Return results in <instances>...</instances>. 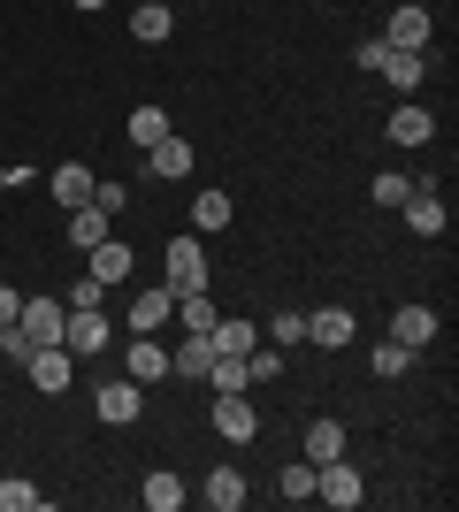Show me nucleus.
Returning a JSON list of instances; mask_svg holds the SVG:
<instances>
[{"instance_id":"0eeeda50","label":"nucleus","mask_w":459,"mask_h":512,"mask_svg":"<svg viewBox=\"0 0 459 512\" xmlns=\"http://www.w3.org/2000/svg\"><path fill=\"white\" fill-rule=\"evenodd\" d=\"M85 276H92V283H108V291H115V283H131V276H138V253L123 245V237H100V245L85 253Z\"/></svg>"},{"instance_id":"f3484780","label":"nucleus","mask_w":459,"mask_h":512,"mask_svg":"<svg viewBox=\"0 0 459 512\" xmlns=\"http://www.w3.org/2000/svg\"><path fill=\"white\" fill-rule=\"evenodd\" d=\"M429 337H437V306H398V314H391V344L421 352Z\"/></svg>"},{"instance_id":"7ed1b4c3","label":"nucleus","mask_w":459,"mask_h":512,"mask_svg":"<svg viewBox=\"0 0 459 512\" xmlns=\"http://www.w3.org/2000/svg\"><path fill=\"white\" fill-rule=\"evenodd\" d=\"M62 321H69L62 299H23L16 306V344H31V352H39V344H62Z\"/></svg>"},{"instance_id":"2f4dec72","label":"nucleus","mask_w":459,"mask_h":512,"mask_svg":"<svg viewBox=\"0 0 459 512\" xmlns=\"http://www.w3.org/2000/svg\"><path fill=\"white\" fill-rule=\"evenodd\" d=\"M406 192H414V176H391V169H383V176H375V184H368V199H375V207H406Z\"/></svg>"},{"instance_id":"473e14b6","label":"nucleus","mask_w":459,"mask_h":512,"mask_svg":"<svg viewBox=\"0 0 459 512\" xmlns=\"http://www.w3.org/2000/svg\"><path fill=\"white\" fill-rule=\"evenodd\" d=\"M406 367H414V352H406V344H375V375H383V383H398V375H406Z\"/></svg>"},{"instance_id":"58836bf2","label":"nucleus","mask_w":459,"mask_h":512,"mask_svg":"<svg viewBox=\"0 0 459 512\" xmlns=\"http://www.w3.org/2000/svg\"><path fill=\"white\" fill-rule=\"evenodd\" d=\"M16 306H23V299L8 291V283H0V329H16Z\"/></svg>"},{"instance_id":"c85d7f7f","label":"nucleus","mask_w":459,"mask_h":512,"mask_svg":"<svg viewBox=\"0 0 459 512\" xmlns=\"http://www.w3.org/2000/svg\"><path fill=\"white\" fill-rule=\"evenodd\" d=\"M306 459H314V467H322V459H345V428L314 421V428H306Z\"/></svg>"},{"instance_id":"5701e85b","label":"nucleus","mask_w":459,"mask_h":512,"mask_svg":"<svg viewBox=\"0 0 459 512\" xmlns=\"http://www.w3.org/2000/svg\"><path fill=\"white\" fill-rule=\"evenodd\" d=\"M146 169H153V176H169V184H176V176H192V146H184V138L169 130L161 146H146Z\"/></svg>"},{"instance_id":"6e6552de","label":"nucleus","mask_w":459,"mask_h":512,"mask_svg":"<svg viewBox=\"0 0 459 512\" xmlns=\"http://www.w3.org/2000/svg\"><path fill=\"white\" fill-rule=\"evenodd\" d=\"M62 344L77 352V360H92V352L108 344V314H100V306H69V321H62Z\"/></svg>"},{"instance_id":"ddd939ff","label":"nucleus","mask_w":459,"mask_h":512,"mask_svg":"<svg viewBox=\"0 0 459 512\" xmlns=\"http://www.w3.org/2000/svg\"><path fill=\"white\" fill-rule=\"evenodd\" d=\"M100 237H115V214L100 207V199H85V207H69V245H77V253H92Z\"/></svg>"},{"instance_id":"4be33fe9","label":"nucleus","mask_w":459,"mask_h":512,"mask_svg":"<svg viewBox=\"0 0 459 512\" xmlns=\"http://www.w3.org/2000/svg\"><path fill=\"white\" fill-rule=\"evenodd\" d=\"M138 497H146V512H176V505H184V497H192V490H184V474L153 467L146 482H138Z\"/></svg>"},{"instance_id":"1a4fd4ad","label":"nucleus","mask_w":459,"mask_h":512,"mask_svg":"<svg viewBox=\"0 0 459 512\" xmlns=\"http://www.w3.org/2000/svg\"><path fill=\"white\" fill-rule=\"evenodd\" d=\"M306 337L322 344V352H345L360 337V321H352V306H322V314H306Z\"/></svg>"},{"instance_id":"4c0bfd02","label":"nucleus","mask_w":459,"mask_h":512,"mask_svg":"<svg viewBox=\"0 0 459 512\" xmlns=\"http://www.w3.org/2000/svg\"><path fill=\"white\" fill-rule=\"evenodd\" d=\"M23 184H39V176L23 169V161H16V169H0V192H23Z\"/></svg>"},{"instance_id":"dca6fc26","label":"nucleus","mask_w":459,"mask_h":512,"mask_svg":"<svg viewBox=\"0 0 459 512\" xmlns=\"http://www.w3.org/2000/svg\"><path fill=\"white\" fill-rule=\"evenodd\" d=\"M398 214H406V230H414V237H444V192H421V184H414Z\"/></svg>"},{"instance_id":"b1692460","label":"nucleus","mask_w":459,"mask_h":512,"mask_svg":"<svg viewBox=\"0 0 459 512\" xmlns=\"http://www.w3.org/2000/svg\"><path fill=\"white\" fill-rule=\"evenodd\" d=\"M161 138H169V107L138 100V107H131V146L146 153V146H161Z\"/></svg>"},{"instance_id":"9b49d317","label":"nucleus","mask_w":459,"mask_h":512,"mask_svg":"<svg viewBox=\"0 0 459 512\" xmlns=\"http://www.w3.org/2000/svg\"><path fill=\"white\" fill-rule=\"evenodd\" d=\"M176 314V291L169 283H153V291H138L131 299V337H161V321Z\"/></svg>"},{"instance_id":"72a5a7b5","label":"nucleus","mask_w":459,"mask_h":512,"mask_svg":"<svg viewBox=\"0 0 459 512\" xmlns=\"http://www.w3.org/2000/svg\"><path fill=\"white\" fill-rule=\"evenodd\" d=\"M268 337H276V352H284V344H299V337H306V314H291V306H284V314L268 321Z\"/></svg>"},{"instance_id":"393cba45","label":"nucleus","mask_w":459,"mask_h":512,"mask_svg":"<svg viewBox=\"0 0 459 512\" xmlns=\"http://www.w3.org/2000/svg\"><path fill=\"white\" fill-rule=\"evenodd\" d=\"M207 383H215V390H253V352H215Z\"/></svg>"},{"instance_id":"e433bc0d","label":"nucleus","mask_w":459,"mask_h":512,"mask_svg":"<svg viewBox=\"0 0 459 512\" xmlns=\"http://www.w3.org/2000/svg\"><path fill=\"white\" fill-rule=\"evenodd\" d=\"M92 199H100L108 214H123V207H131V192H123V184H92Z\"/></svg>"},{"instance_id":"6ab92c4d","label":"nucleus","mask_w":459,"mask_h":512,"mask_svg":"<svg viewBox=\"0 0 459 512\" xmlns=\"http://www.w3.org/2000/svg\"><path fill=\"white\" fill-rule=\"evenodd\" d=\"M391 138H398V146H429V138H437V115H429L421 100L391 107Z\"/></svg>"},{"instance_id":"c9c22d12","label":"nucleus","mask_w":459,"mask_h":512,"mask_svg":"<svg viewBox=\"0 0 459 512\" xmlns=\"http://www.w3.org/2000/svg\"><path fill=\"white\" fill-rule=\"evenodd\" d=\"M100 299H108V283H92V276H77V291H69L62 306H100Z\"/></svg>"},{"instance_id":"412c9836","label":"nucleus","mask_w":459,"mask_h":512,"mask_svg":"<svg viewBox=\"0 0 459 512\" xmlns=\"http://www.w3.org/2000/svg\"><path fill=\"white\" fill-rule=\"evenodd\" d=\"M131 383H169V344H153V337H131Z\"/></svg>"},{"instance_id":"cd10ccee","label":"nucleus","mask_w":459,"mask_h":512,"mask_svg":"<svg viewBox=\"0 0 459 512\" xmlns=\"http://www.w3.org/2000/svg\"><path fill=\"white\" fill-rule=\"evenodd\" d=\"M176 321H184V329H192V337H207V329H215V299H207V291H184V299H176Z\"/></svg>"},{"instance_id":"39448f33","label":"nucleus","mask_w":459,"mask_h":512,"mask_svg":"<svg viewBox=\"0 0 459 512\" xmlns=\"http://www.w3.org/2000/svg\"><path fill=\"white\" fill-rule=\"evenodd\" d=\"M23 375H31L46 398H62V390L77 383V352H69V344H39V352L23 360Z\"/></svg>"},{"instance_id":"a878e982","label":"nucleus","mask_w":459,"mask_h":512,"mask_svg":"<svg viewBox=\"0 0 459 512\" xmlns=\"http://www.w3.org/2000/svg\"><path fill=\"white\" fill-rule=\"evenodd\" d=\"M169 31H176L169 8H153V0H138V8H131V39H138V46H161Z\"/></svg>"},{"instance_id":"423d86ee","label":"nucleus","mask_w":459,"mask_h":512,"mask_svg":"<svg viewBox=\"0 0 459 512\" xmlns=\"http://www.w3.org/2000/svg\"><path fill=\"white\" fill-rule=\"evenodd\" d=\"M215 436L222 444H253L261 436V413H253L245 390H215Z\"/></svg>"},{"instance_id":"f03ea898","label":"nucleus","mask_w":459,"mask_h":512,"mask_svg":"<svg viewBox=\"0 0 459 512\" xmlns=\"http://www.w3.org/2000/svg\"><path fill=\"white\" fill-rule=\"evenodd\" d=\"M314 497L337 505V512H352L360 497H368V474L352 467V459H322V467H314Z\"/></svg>"},{"instance_id":"a211bd4d","label":"nucleus","mask_w":459,"mask_h":512,"mask_svg":"<svg viewBox=\"0 0 459 512\" xmlns=\"http://www.w3.org/2000/svg\"><path fill=\"white\" fill-rule=\"evenodd\" d=\"M199 497H207V505H215V512H238L245 497H253V482H245L238 467H215V474H207V482H199Z\"/></svg>"},{"instance_id":"f704fd0d","label":"nucleus","mask_w":459,"mask_h":512,"mask_svg":"<svg viewBox=\"0 0 459 512\" xmlns=\"http://www.w3.org/2000/svg\"><path fill=\"white\" fill-rule=\"evenodd\" d=\"M276 375H284V352H276V344H268V352L253 344V383H276Z\"/></svg>"},{"instance_id":"9d476101","label":"nucleus","mask_w":459,"mask_h":512,"mask_svg":"<svg viewBox=\"0 0 459 512\" xmlns=\"http://www.w3.org/2000/svg\"><path fill=\"white\" fill-rule=\"evenodd\" d=\"M429 31H437V16L406 0V8H391V31H383V46H406V54H421V46H429Z\"/></svg>"},{"instance_id":"20e7f679","label":"nucleus","mask_w":459,"mask_h":512,"mask_svg":"<svg viewBox=\"0 0 459 512\" xmlns=\"http://www.w3.org/2000/svg\"><path fill=\"white\" fill-rule=\"evenodd\" d=\"M92 413L108 428H131L138 413H146V383H131V375H115V383H100L92 390Z\"/></svg>"},{"instance_id":"f257e3e1","label":"nucleus","mask_w":459,"mask_h":512,"mask_svg":"<svg viewBox=\"0 0 459 512\" xmlns=\"http://www.w3.org/2000/svg\"><path fill=\"white\" fill-rule=\"evenodd\" d=\"M207 276H215V268H207V245H199V230H192V237H176V245H161V283H169L176 299H184V291H207Z\"/></svg>"},{"instance_id":"bb28decb","label":"nucleus","mask_w":459,"mask_h":512,"mask_svg":"<svg viewBox=\"0 0 459 512\" xmlns=\"http://www.w3.org/2000/svg\"><path fill=\"white\" fill-rule=\"evenodd\" d=\"M276 497H284V505H314V459H291V467L276 474Z\"/></svg>"},{"instance_id":"7c9ffc66","label":"nucleus","mask_w":459,"mask_h":512,"mask_svg":"<svg viewBox=\"0 0 459 512\" xmlns=\"http://www.w3.org/2000/svg\"><path fill=\"white\" fill-rule=\"evenodd\" d=\"M39 505H46L39 482H23V474H8V482H0V512H39Z\"/></svg>"},{"instance_id":"4468645a","label":"nucleus","mask_w":459,"mask_h":512,"mask_svg":"<svg viewBox=\"0 0 459 512\" xmlns=\"http://www.w3.org/2000/svg\"><path fill=\"white\" fill-rule=\"evenodd\" d=\"M230 214H238V207H230V192H222V184H199V192H192V230H199V237L230 230Z\"/></svg>"},{"instance_id":"a19ab883","label":"nucleus","mask_w":459,"mask_h":512,"mask_svg":"<svg viewBox=\"0 0 459 512\" xmlns=\"http://www.w3.org/2000/svg\"><path fill=\"white\" fill-rule=\"evenodd\" d=\"M153 8H169V0H153Z\"/></svg>"},{"instance_id":"2eb2a0df","label":"nucleus","mask_w":459,"mask_h":512,"mask_svg":"<svg viewBox=\"0 0 459 512\" xmlns=\"http://www.w3.org/2000/svg\"><path fill=\"white\" fill-rule=\"evenodd\" d=\"M207 367H215V344L184 329V344L169 352V375H176V383H207Z\"/></svg>"},{"instance_id":"c756f323","label":"nucleus","mask_w":459,"mask_h":512,"mask_svg":"<svg viewBox=\"0 0 459 512\" xmlns=\"http://www.w3.org/2000/svg\"><path fill=\"white\" fill-rule=\"evenodd\" d=\"M207 344H215V352H253V344H261V329H253V321H215V329H207Z\"/></svg>"},{"instance_id":"f8f14e48","label":"nucleus","mask_w":459,"mask_h":512,"mask_svg":"<svg viewBox=\"0 0 459 512\" xmlns=\"http://www.w3.org/2000/svg\"><path fill=\"white\" fill-rule=\"evenodd\" d=\"M375 77H383L391 92H414V85H421V54H406V46H383V39H375Z\"/></svg>"},{"instance_id":"ea45409f","label":"nucleus","mask_w":459,"mask_h":512,"mask_svg":"<svg viewBox=\"0 0 459 512\" xmlns=\"http://www.w3.org/2000/svg\"><path fill=\"white\" fill-rule=\"evenodd\" d=\"M100 8H108V0H77V16H100Z\"/></svg>"},{"instance_id":"aec40b11","label":"nucleus","mask_w":459,"mask_h":512,"mask_svg":"<svg viewBox=\"0 0 459 512\" xmlns=\"http://www.w3.org/2000/svg\"><path fill=\"white\" fill-rule=\"evenodd\" d=\"M92 184H100V176H92L85 161H62V169L46 176V192L62 199V207H85V199H92Z\"/></svg>"}]
</instances>
